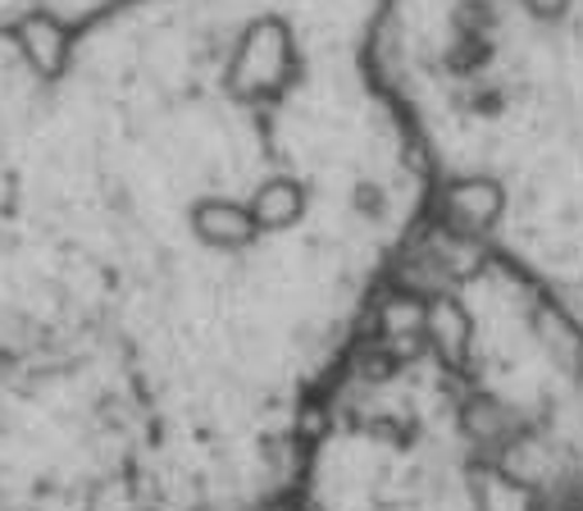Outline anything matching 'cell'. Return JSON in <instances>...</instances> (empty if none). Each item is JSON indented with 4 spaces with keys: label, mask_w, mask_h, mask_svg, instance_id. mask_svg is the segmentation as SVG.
<instances>
[{
    "label": "cell",
    "mask_w": 583,
    "mask_h": 511,
    "mask_svg": "<svg viewBox=\"0 0 583 511\" xmlns=\"http://www.w3.org/2000/svg\"><path fill=\"white\" fill-rule=\"evenodd\" d=\"M361 274L197 0L0 19V511H264Z\"/></svg>",
    "instance_id": "6da1fadb"
},
{
    "label": "cell",
    "mask_w": 583,
    "mask_h": 511,
    "mask_svg": "<svg viewBox=\"0 0 583 511\" xmlns=\"http://www.w3.org/2000/svg\"><path fill=\"white\" fill-rule=\"evenodd\" d=\"M369 60L429 210L583 338V0H383Z\"/></svg>",
    "instance_id": "3957f363"
},
{
    "label": "cell",
    "mask_w": 583,
    "mask_h": 511,
    "mask_svg": "<svg viewBox=\"0 0 583 511\" xmlns=\"http://www.w3.org/2000/svg\"><path fill=\"white\" fill-rule=\"evenodd\" d=\"M288 511H583V338L434 210L301 416Z\"/></svg>",
    "instance_id": "7a4b0ae2"
}]
</instances>
